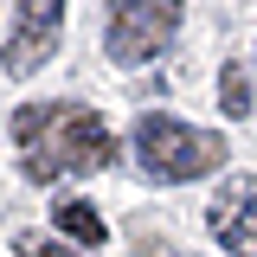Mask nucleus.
<instances>
[{
    "label": "nucleus",
    "mask_w": 257,
    "mask_h": 257,
    "mask_svg": "<svg viewBox=\"0 0 257 257\" xmlns=\"http://www.w3.org/2000/svg\"><path fill=\"white\" fill-rule=\"evenodd\" d=\"M13 142H20L26 180H39V187L71 180V174H96V167L116 161L109 122L84 103H26L13 116Z\"/></svg>",
    "instance_id": "obj_1"
},
{
    "label": "nucleus",
    "mask_w": 257,
    "mask_h": 257,
    "mask_svg": "<svg viewBox=\"0 0 257 257\" xmlns=\"http://www.w3.org/2000/svg\"><path fill=\"white\" fill-rule=\"evenodd\" d=\"M58 39H64V0H13V32L0 45V71L7 77H32L58 52Z\"/></svg>",
    "instance_id": "obj_4"
},
{
    "label": "nucleus",
    "mask_w": 257,
    "mask_h": 257,
    "mask_svg": "<svg viewBox=\"0 0 257 257\" xmlns=\"http://www.w3.org/2000/svg\"><path fill=\"white\" fill-rule=\"evenodd\" d=\"M219 103H225V116H251V109H257L251 77H244V64H238V58H225V71H219Z\"/></svg>",
    "instance_id": "obj_7"
},
{
    "label": "nucleus",
    "mask_w": 257,
    "mask_h": 257,
    "mask_svg": "<svg viewBox=\"0 0 257 257\" xmlns=\"http://www.w3.org/2000/svg\"><path fill=\"white\" fill-rule=\"evenodd\" d=\"M135 155H142V174L148 180L187 187V180H206L231 148H225V135H212V128H193L180 116H167V109H148L135 122Z\"/></svg>",
    "instance_id": "obj_2"
},
{
    "label": "nucleus",
    "mask_w": 257,
    "mask_h": 257,
    "mask_svg": "<svg viewBox=\"0 0 257 257\" xmlns=\"http://www.w3.org/2000/svg\"><path fill=\"white\" fill-rule=\"evenodd\" d=\"M52 225H58V231H71L84 251H103V238H109V231H103V219L90 212V199H64V206H52Z\"/></svg>",
    "instance_id": "obj_6"
},
{
    "label": "nucleus",
    "mask_w": 257,
    "mask_h": 257,
    "mask_svg": "<svg viewBox=\"0 0 257 257\" xmlns=\"http://www.w3.org/2000/svg\"><path fill=\"white\" fill-rule=\"evenodd\" d=\"M13 251H20V257H77L71 244H58V238H39V231H20V238H13Z\"/></svg>",
    "instance_id": "obj_8"
},
{
    "label": "nucleus",
    "mask_w": 257,
    "mask_h": 257,
    "mask_svg": "<svg viewBox=\"0 0 257 257\" xmlns=\"http://www.w3.org/2000/svg\"><path fill=\"white\" fill-rule=\"evenodd\" d=\"M174 32H180V0H116L103 45L116 64H148L155 52L174 45Z\"/></svg>",
    "instance_id": "obj_3"
},
{
    "label": "nucleus",
    "mask_w": 257,
    "mask_h": 257,
    "mask_svg": "<svg viewBox=\"0 0 257 257\" xmlns=\"http://www.w3.org/2000/svg\"><path fill=\"white\" fill-rule=\"evenodd\" d=\"M206 225L231 257H257V174H231L212 206H206Z\"/></svg>",
    "instance_id": "obj_5"
}]
</instances>
